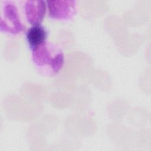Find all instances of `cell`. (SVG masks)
I'll use <instances>...</instances> for the list:
<instances>
[{
  "label": "cell",
  "instance_id": "obj_1",
  "mask_svg": "<svg viewBox=\"0 0 151 151\" xmlns=\"http://www.w3.org/2000/svg\"><path fill=\"white\" fill-rule=\"evenodd\" d=\"M31 60L41 75L52 77L57 75L63 68L64 55L60 46L46 40L31 50Z\"/></svg>",
  "mask_w": 151,
  "mask_h": 151
},
{
  "label": "cell",
  "instance_id": "obj_2",
  "mask_svg": "<svg viewBox=\"0 0 151 151\" xmlns=\"http://www.w3.org/2000/svg\"><path fill=\"white\" fill-rule=\"evenodd\" d=\"M17 2L11 0L1 1L0 30L7 34L17 35L25 29Z\"/></svg>",
  "mask_w": 151,
  "mask_h": 151
},
{
  "label": "cell",
  "instance_id": "obj_3",
  "mask_svg": "<svg viewBox=\"0 0 151 151\" xmlns=\"http://www.w3.org/2000/svg\"><path fill=\"white\" fill-rule=\"evenodd\" d=\"M51 18L58 21H68L77 13V5L75 0H54L47 1Z\"/></svg>",
  "mask_w": 151,
  "mask_h": 151
},
{
  "label": "cell",
  "instance_id": "obj_4",
  "mask_svg": "<svg viewBox=\"0 0 151 151\" xmlns=\"http://www.w3.org/2000/svg\"><path fill=\"white\" fill-rule=\"evenodd\" d=\"M22 12L25 20L31 25L41 24L46 12V2L43 0L21 1Z\"/></svg>",
  "mask_w": 151,
  "mask_h": 151
},
{
  "label": "cell",
  "instance_id": "obj_5",
  "mask_svg": "<svg viewBox=\"0 0 151 151\" xmlns=\"http://www.w3.org/2000/svg\"><path fill=\"white\" fill-rule=\"evenodd\" d=\"M48 31L41 24L31 26L26 32V39L30 50L38 47L47 40Z\"/></svg>",
  "mask_w": 151,
  "mask_h": 151
}]
</instances>
